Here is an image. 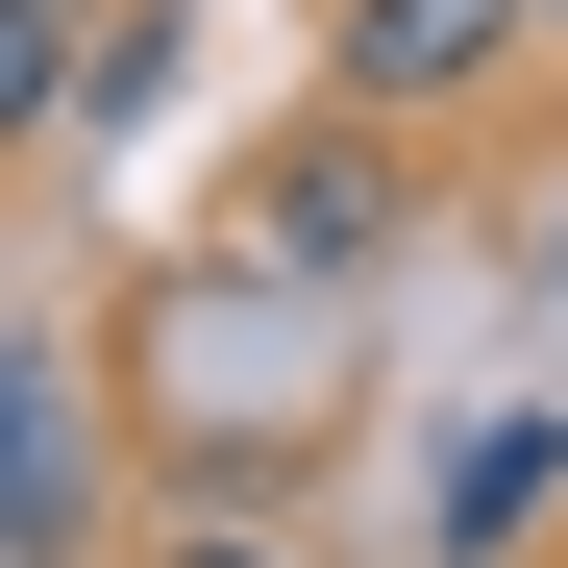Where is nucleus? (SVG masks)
<instances>
[{
    "label": "nucleus",
    "instance_id": "1",
    "mask_svg": "<svg viewBox=\"0 0 568 568\" xmlns=\"http://www.w3.org/2000/svg\"><path fill=\"white\" fill-rule=\"evenodd\" d=\"M519 50H544V0H322V100H371V124L495 100Z\"/></svg>",
    "mask_w": 568,
    "mask_h": 568
},
{
    "label": "nucleus",
    "instance_id": "3",
    "mask_svg": "<svg viewBox=\"0 0 568 568\" xmlns=\"http://www.w3.org/2000/svg\"><path fill=\"white\" fill-rule=\"evenodd\" d=\"M74 519H100V445H74V371H26V469H0V544L74 568Z\"/></svg>",
    "mask_w": 568,
    "mask_h": 568
},
{
    "label": "nucleus",
    "instance_id": "2",
    "mask_svg": "<svg viewBox=\"0 0 568 568\" xmlns=\"http://www.w3.org/2000/svg\"><path fill=\"white\" fill-rule=\"evenodd\" d=\"M371 247H396V124H297V149H272L247 173V272H371Z\"/></svg>",
    "mask_w": 568,
    "mask_h": 568
},
{
    "label": "nucleus",
    "instance_id": "5",
    "mask_svg": "<svg viewBox=\"0 0 568 568\" xmlns=\"http://www.w3.org/2000/svg\"><path fill=\"white\" fill-rule=\"evenodd\" d=\"M544 26H568V0H544Z\"/></svg>",
    "mask_w": 568,
    "mask_h": 568
},
{
    "label": "nucleus",
    "instance_id": "4",
    "mask_svg": "<svg viewBox=\"0 0 568 568\" xmlns=\"http://www.w3.org/2000/svg\"><path fill=\"white\" fill-rule=\"evenodd\" d=\"M173 568H297V544H272V519H173Z\"/></svg>",
    "mask_w": 568,
    "mask_h": 568
}]
</instances>
